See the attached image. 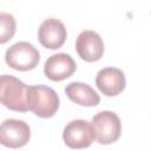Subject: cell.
I'll return each instance as SVG.
<instances>
[{
  "label": "cell",
  "mask_w": 151,
  "mask_h": 151,
  "mask_svg": "<svg viewBox=\"0 0 151 151\" xmlns=\"http://www.w3.org/2000/svg\"><path fill=\"white\" fill-rule=\"evenodd\" d=\"M27 110L32 111L40 118H50L55 114L59 109V96L46 85L28 86L26 94Z\"/></svg>",
  "instance_id": "cell-1"
},
{
  "label": "cell",
  "mask_w": 151,
  "mask_h": 151,
  "mask_svg": "<svg viewBox=\"0 0 151 151\" xmlns=\"http://www.w3.org/2000/svg\"><path fill=\"white\" fill-rule=\"evenodd\" d=\"M28 85L20 79L9 76H0V104L17 112H26V94Z\"/></svg>",
  "instance_id": "cell-2"
},
{
  "label": "cell",
  "mask_w": 151,
  "mask_h": 151,
  "mask_svg": "<svg viewBox=\"0 0 151 151\" xmlns=\"http://www.w3.org/2000/svg\"><path fill=\"white\" fill-rule=\"evenodd\" d=\"M40 53L28 41H18L7 48L5 53L6 64L17 71H29L39 64Z\"/></svg>",
  "instance_id": "cell-3"
},
{
  "label": "cell",
  "mask_w": 151,
  "mask_h": 151,
  "mask_svg": "<svg viewBox=\"0 0 151 151\" xmlns=\"http://www.w3.org/2000/svg\"><path fill=\"white\" fill-rule=\"evenodd\" d=\"M91 125L94 137L99 144H112L117 142L122 133V123L117 113L112 111H100L93 116Z\"/></svg>",
  "instance_id": "cell-4"
},
{
  "label": "cell",
  "mask_w": 151,
  "mask_h": 151,
  "mask_svg": "<svg viewBox=\"0 0 151 151\" xmlns=\"http://www.w3.org/2000/svg\"><path fill=\"white\" fill-rule=\"evenodd\" d=\"M29 138L31 129L24 120L9 118L0 124V144L6 147H22L28 143Z\"/></svg>",
  "instance_id": "cell-5"
},
{
  "label": "cell",
  "mask_w": 151,
  "mask_h": 151,
  "mask_svg": "<svg viewBox=\"0 0 151 151\" xmlns=\"http://www.w3.org/2000/svg\"><path fill=\"white\" fill-rule=\"evenodd\" d=\"M63 139L68 147L79 150L88 147L96 137L91 123L84 119H76L64 127Z\"/></svg>",
  "instance_id": "cell-6"
},
{
  "label": "cell",
  "mask_w": 151,
  "mask_h": 151,
  "mask_svg": "<svg viewBox=\"0 0 151 151\" xmlns=\"http://www.w3.org/2000/svg\"><path fill=\"white\" fill-rule=\"evenodd\" d=\"M76 50L83 60L87 63H93L103 57L105 46L101 37L97 32L85 29L77 38Z\"/></svg>",
  "instance_id": "cell-7"
},
{
  "label": "cell",
  "mask_w": 151,
  "mask_h": 151,
  "mask_svg": "<svg viewBox=\"0 0 151 151\" xmlns=\"http://www.w3.org/2000/svg\"><path fill=\"white\" fill-rule=\"evenodd\" d=\"M66 37L67 31L65 25L55 18L45 19L38 29V39L40 44L48 50L60 48L64 45Z\"/></svg>",
  "instance_id": "cell-8"
},
{
  "label": "cell",
  "mask_w": 151,
  "mask_h": 151,
  "mask_svg": "<svg viewBox=\"0 0 151 151\" xmlns=\"http://www.w3.org/2000/svg\"><path fill=\"white\" fill-rule=\"evenodd\" d=\"M76 70L77 64L67 53L52 54L44 65V73L52 81H61L67 79L76 72Z\"/></svg>",
  "instance_id": "cell-9"
},
{
  "label": "cell",
  "mask_w": 151,
  "mask_h": 151,
  "mask_svg": "<svg viewBox=\"0 0 151 151\" xmlns=\"http://www.w3.org/2000/svg\"><path fill=\"white\" fill-rule=\"evenodd\" d=\"M96 85L99 91L107 97L118 96L126 86L125 74L120 68L104 67L97 73Z\"/></svg>",
  "instance_id": "cell-10"
},
{
  "label": "cell",
  "mask_w": 151,
  "mask_h": 151,
  "mask_svg": "<svg viewBox=\"0 0 151 151\" xmlns=\"http://www.w3.org/2000/svg\"><path fill=\"white\" fill-rule=\"evenodd\" d=\"M65 93L70 100L81 106H97L100 103L99 94L93 87L85 83L73 81L65 87Z\"/></svg>",
  "instance_id": "cell-11"
},
{
  "label": "cell",
  "mask_w": 151,
  "mask_h": 151,
  "mask_svg": "<svg viewBox=\"0 0 151 151\" xmlns=\"http://www.w3.org/2000/svg\"><path fill=\"white\" fill-rule=\"evenodd\" d=\"M17 29L15 18L6 12H0V45L11 40Z\"/></svg>",
  "instance_id": "cell-12"
}]
</instances>
